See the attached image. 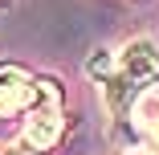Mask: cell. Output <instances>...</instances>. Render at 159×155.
Returning <instances> with one entry per match:
<instances>
[{
  "instance_id": "1",
  "label": "cell",
  "mask_w": 159,
  "mask_h": 155,
  "mask_svg": "<svg viewBox=\"0 0 159 155\" xmlns=\"http://www.w3.org/2000/svg\"><path fill=\"white\" fill-rule=\"evenodd\" d=\"M155 78H159V49H155V41H147V37L126 41V45L118 49V61H114L110 78L102 82V98H106L110 114H114L118 122L131 118L139 94L151 90Z\"/></svg>"
},
{
  "instance_id": "2",
  "label": "cell",
  "mask_w": 159,
  "mask_h": 155,
  "mask_svg": "<svg viewBox=\"0 0 159 155\" xmlns=\"http://www.w3.org/2000/svg\"><path fill=\"white\" fill-rule=\"evenodd\" d=\"M61 127H66L61 90L45 78V82H37V102L25 114V143H29V151H49L61 139Z\"/></svg>"
},
{
  "instance_id": "3",
  "label": "cell",
  "mask_w": 159,
  "mask_h": 155,
  "mask_svg": "<svg viewBox=\"0 0 159 155\" xmlns=\"http://www.w3.org/2000/svg\"><path fill=\"white\" fill-rule=\"evenodd\" d=\"M33 102H37V82H33V74H25L20 66L0 61V118L29 114Z\"/></svg>"
},
{
  "instance_id": "4",
  "label": "cell",
  "mask_w": 159,
  "mask_h": 155,
  "mask_svg": "<svg viewBox=\"0 0 159 155\" xmlns=\"http://www.w3.org/2000/svg\"><path fill=\"white\" fill-rule=\"evenodd\" d=\"M131 122L143 131V135H159V94L155 90H143L135 110H131Z\"/></svg>"
},
{
  "instance_id": "5",
  "label": "cell",
  "mask_w": 159,
  "mask_h": 155,
  "mask_svg": "<svg viewBox=\"0 0 159 155\" xmlns=\"http://www.w3.org/2000/svg\"><path fill=\"white\" fill-rule=\"evenodd\" d=\"M114 61H118V49H106V45H102V49H94V53L86 57V78L102 86V82L110 78V70H114Z\"/></svg>"
},
{
  "instance_id": "6",
  "label": "cell",
  "mask_w": 159,
  "mask_h": 155,
  "mask_svg": "<svg viewBox=\"0 0 159 155\" xmlns=\"http://www.w3.org/2000/svg\"><path fill=\"white\" fill-rule=\"evenodd\" d=\"M122 155H147V151H122Z\"/></svg>"
},
{
  "instance_id": "7",
  "label": "cell",
  "mask_w": 159,
  "mask_h": 155,
  "mask_svg": "<svg viewBox=\"0 0 159 155\" xmlns=\"http://www.w3.org/2000/svg\"><path fill=\"white\" fill-rule=\"evenodd\" d=\"M8 155H29V151H8Z\"/></svg>"
}]
</instances>
